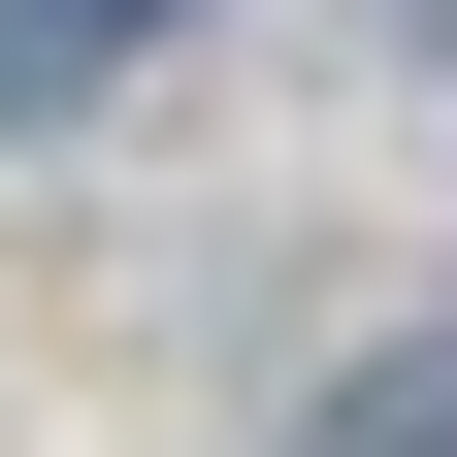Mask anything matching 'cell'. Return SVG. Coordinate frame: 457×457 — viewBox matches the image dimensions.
<instances>
[{
	"mask_svg": "<svg viewBox=\"0 0 457 457\" xmlns=\"http://www.w3.org/2000/svg\"><path fill=\"white\" fill-rule=\"evenodd\" d=\"M295 457H457V327H392V360H360V392H327V425H295Z\"/></svg>",
	"mask_w": 457,
	"mask_h": 457,
	"instance_id": "cell-2",
	"label": "cell"
},
{
	"mask_svg": "<svg viewBox=\"0 0 457 457\" xmlns=\"http://www.w3.org/2000/svg\"><path fill=\"white\" fill-rule=\"evenodd\" d=\"M360 33H457V0H360Z\"/></svg>",
	"mask_w": 457,
	"mask_h": 457,
	"instance_id": "cell-3",
	"label": "cell"
},
{
	"mask_svg": "<svg viewBox=\"0 0 457 457\" xmlns=\"http://www.w3.org/2000/svg\"><path fill=\"white\" fill-rule=\"evenodd\" d=\"M98 66H163V0H0V131H66Z\"/></svg>",
	"mask_w": 457,
	"mask_h": 457,
	"instance_id": "cell-1",
	"label": "cell"
}]
</instances>
